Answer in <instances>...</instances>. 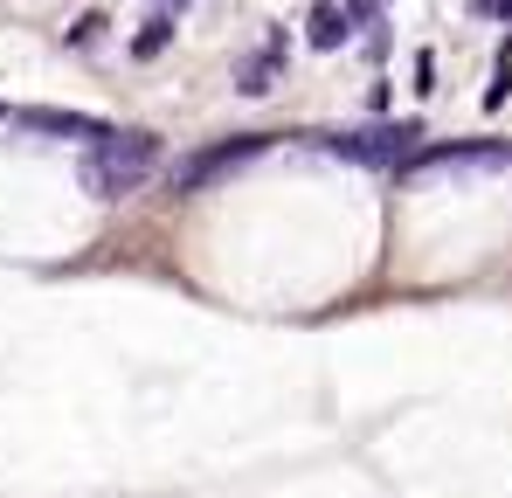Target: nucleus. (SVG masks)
Instances as JSON below:
<instances>
[{"instance_id": "10", "label": "nucleus", "mask_w": 512, "mask_h": 498, "mask_svg": "<svg viewBox=\"0 0 512 498\" xmlns=\"http://www.w3.org/2000/svg\"><path fill=\"white\" fill-rule=\"evenodd\" d=\"M478 14H512V0H471Z\"/></svg>"}, {"instance_id": "7", "label": "nucleus", "mask_w": 512, "mask_h": 498, "mask_svg": "<svg viewBox=\"0 0 512 498\" xmlns=\"http://www.w3.org/2000/svg\"><path fill=\"white\" fill-rule=\"evenodd\" d=\"M167 42H173V21H167V14H153V21H146V28L132 35V56H139V63H153V56H160Z\"/></svg>"}, {"instance_id": "8", "label": "nucleus", "mask_w": 512, "mask_h": 498, "mask_svg": "<svg viewBox=\"0 0 512 498\" xmlns=\"http://www.w3.org/2000/svg\"><path fill=\"white\" fill-rule=\"evenodd\" d=\"M97 28H104V14H97V7H90V14H77V21H70V49L97 42Z\"/></svg>"}, {"instance_id": "2", "label": "nucleus", "mask_w": 512, "mask_h": 498, "mask_svg": "<svg viewBox=\"0 0 512 498\" xmlns=\"http://www.w3.org/2000/svg\"><path fill=\"white\" fill-rule=\"evenodd\" d=\"M423 125H360V132H326V153L353 166H409L423 153Z\"/></svg>"}, {"instance_id": "3", "label": "nucleus", "mask_w": 512, "mask_h": 498, "mask_svg": "<svg viewBox=\"0 0 512 498\" xmlns=\"http://www.w3.org/2000/svg\"><path fill=\"white\" fill-rule=\"evenodd\" d=\"M256 153H270V139H263V132H236V139H222V146H201L187 166H173V194H194V187H208V180L236 173V166L256 160Z\"/></svg>"}, {"instance_id": "11", "label": "nucleus", "mask_w": 512, "mask_h": 498, "mask_svg": "<svg viewBox=\"0 0 512 498\" xmlns=\"http://www.w3.org/2000/svg\"><path fill=\"white\" fill-rule=\"evenodd\" d=\"M346 7H353V14H367V21L381 14V0H346Z\"/></svg>"}, {"instance_id": "6", "label": "nucleus", "mask_w": 512, "mask_h": 498, "mask_svg": "<svg viewBox=\"0 0 512 498\" xmlns=\"http://www.w3.org/2000/svg\"><path fill=\"white\" fill-rule=\"evenodd\" d=\"M277 70H284V42H270L263 56H250V63L236 70V90H243V97H263V90H277Z\"/></svg>"}, {"instance_id": "12", "label": "nucleus", "mask_w": 512, "mask_h": 498, "mask_svg": "<svg viewBox=\"0 0 512 498\" xmlns=\"http://www.w3.org/2000/svg\"><path fill=\"white\" fill-rule=\"evenodd\" d=\"M0 118H7V104H0Z\"/></svg>"}, {"instance_id": "9", "label": "nucleus", "mask_w": 512, "mask_h": 498, "mask_svg": "<svg viewBox=\"0 0 512 498\" xmlns=\"http://www.w3.org/2000/svg\"><path fill=\"white\" fill-rule=\"evenodd\" d=\"M506 97H512V49L499 56V83H492V97H485V104H506Z\"/></svg>"}, {"instance_id": "5", "label": "nucleus", "mask_w": 512, "mask_h": 498, "mask_svg": "<svg viewBox=\"0 0 512 498\" xmlns=\"http://www.w3.org/2000/svg\"><path fill=\"white\" fill-rule=\"evenodd\" d=\"M305 35H312V49H346V7L340 0H312L305 7Z\"/></svg>"}, {"instance_id": "4", "label": "nucleus", "mask_w": 512, "mask_h": 498, "mask_svg": "<svg viewBox=\"0 0 512 498\" xmlns=\"http://www.w3.org/2000/svg\"><path fill=\"white\" fill-rule=\"evenodd\" d=\"M21 132H28V139H97V132H104V125H97V118H84V111H56V104H28V111H21Z\"/></svg>"}, {"instance_id": "1", "label": "nucleus", "mask_w": 512, "mask_h": 498, "mask_svg": "<svg viewBox=\"0 0 512 498\" xmlns=\"http://www.w3.org/2000/svg\"><path fill=\"white\" fill-rule=\"evenodd\" d=\"M153 166H160V132L104 125V132L84 146L77 180H84L90 201H125V194H139V187H146V173H153Z\"/></svg>"}]
</instances>
